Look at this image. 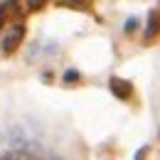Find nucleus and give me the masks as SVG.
<instances>
[{"label": "nucleus", "mask_w": 160, "mask_h": 160, "mask_svg": "<svg viewBox=\"0 0 160 160\" xmlns=\"http://www.w3.org/2000/svg\"><path fill=\"white\" fill-rule=\"evenodd\" d=\"M22 40H25V27H22V25H15V27L5 35V40H2L0 47H2V52H5V54H12V52L22 44Z\"/></svg>", "instance_id": "f257e3e1"}, {"label": "nucleus", "mask_w": 160, "mask_h": 160, "mask_svg": "<svg viewBox=\"0 0 160 160\" xmlns=\"http://www.w3.org/2000/svg\"><path fill=\"white\" fill-rule=\"evenodd\" d=\"M18 10V0H2L0 2V27L5 25V20Z\"/></svg>", "instance_id": "20e7f679"}, {"label": "nucleus", "mask_w": 160, "mask_h": 160, "mask_svg": "<svg viewBox=\"0 0 160 160\" xmlns=\"http://www.w3.org/2000/svg\"><path fill=\"white\" fill-rule=\"evenodd\" d=\"M79 79V72L77 69H69V72H64V81L69 84V81H77Z\"/></svg>", "instance_id": "0eeeda50"}, {"label": "nucleus", "mask_w": 160, "mask_h": 160, "mask_svg": "<svg viewBox=\"0 0 160 160\" xmlns=\"http://www.w3.org/2000/svg\"><path fill=\"white\" fill-rule=\"evenodd\" d=\"M91 0H62L59 5H67V8H77V10H86Z\"/></svg>", "instance_id": "39448f33"}, {"label": "nucleus", "mask_w": 160, "mask_h": 160, "mask_svg": "<svg viewBox=\"0 0 160 160\" xmlns=\"http://www.w3.org/2000/svg\"><path fill=\"white\" fill-rule=\"evenodd\" d=\"M108 89H111V94H113L116 99H121V101H128L133 96V84L128 79H121V77H111Z\"/></svg>", "instance_id": "f03ea898"}, {"label": "nucleus", "mask_w": 160, "mask_h": 160, "mask_svg": "<svg viewBox=\"0 0 160 160\" xmlns=\"http://www.w3.org/2000/svg\"><path fill=\"white\" fill-rule=\"evenodd\" d=\"M145 155H148V145H143L138 153H136V158H133V160H145Z\"/></svg>", "instance_id": "1a4fd4ad"}, {"label": "nucleus", "mask_w": 160, "mask_h": 160, "mask_svg": "<svg viewBox=\"0 0 160 160\" xmlns=\"http://www.w3.org/2000/svg\"><path fill=\"white\" fill-rule=\"evenodd\" d=\"M44 2H47V0H27L30 10H42V8H44Z\"/></svg>", "instance_id": "6e6552de"}, {"label": "nucleus", "mask_w": 160, "mask_h": 160, "mask_svg": "<svg viewBox=\"0 0 160 160\" xmlns=\"http://www.w3.org/2000/svg\"><path fill=\"white\" fill-rule=\"evenodd\" d=\"M160 35V10H150V15H148V27H145V37L143 40L150 42L153 37H158Z\"/></svg>", "instance_id": "7ed1b4c3"}, {"label": "nucleus", "mask_w": 160, "mask_h": 160, "mask_svg": "<svg viewBox=\"0 0 160 160\" xmlns=\"http://www.w3.org/2000/svg\"><path fill=\"white\" fill-rule=\"evenodd\" d=\"M136 30H138V20H136V18H128V20H126V27H123V32H126V35H133Z\"/></svg>", "instance_id": "423d86ee"}]
</instances>
